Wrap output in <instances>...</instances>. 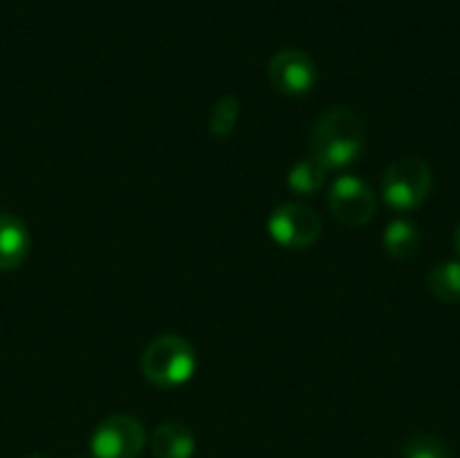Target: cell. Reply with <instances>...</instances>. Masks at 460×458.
I'll return each mask as SVG.
<instances>
[{"instance_id":"obj_3","label":"cell","mask_w":460,"mask_h":458,"mask_svg":"<svg viewBox=\"0 0 460 458\" xmlns=\"http://www.w3.org/2000/svg\"><path fill=\"white\" fill-rule=\"evenodd\" d=\"M431 186H434V173L423 157H399L388 165L383 175V200L394 211L410 213L429 200Z\"/></svg>"},{"instance_id":"obj_15","label":"cell","mask_w":460,"mask_h":458,"mask_svg":"<svg viewBox=\"0 0 460 458\" xmlns=\"http://www.w3.org/2000/svg\"><path fill=\"white\" fill-rule=\"evenodd\" d=\"M453 246H456V254L460 256V224L456 227V238H453Z\"/></svg>"},{"instance_id":"obj_14","label":"cell","mask_w":460,"mask_h":458,"mask_svg":"<svg viewBox=\"0 0 460 458\" xmlns=\"http://www.w3.org/2000/svg\"><path fill=\"white\" fill-rule=\"evenodd\" d=\"M404 458H453L450 448L445 440L434 437V435H415L404 443L402 448Z\"/></svg>"},{"instance_id":"obj_6","label":"cell","mask_w":460,"mask_h":458,"mask_svg":"<svg viewBox=\"0 0 460 458\" xmlns=\"http://www.w3.org/2000/svg\"><path fill=\"white\" fill-rule=\"evenodd\" d=\"M329 211L345 227H367L375 219L377 200L364 178L342 173L329 189Z\"/></svg>"},{"instance_id":"obj_7","label":"cell","mask_w":460,"mask_h":458,"mask_svg":"<svg viewBox=\"0 0 460 458\" xmlns=\"http://www.w3.org/2000/svg\"><path fill=\"white\" fill-rule=\"evenodd\" d=\"M270 84L286 94V97H302L307 92H313L315 81H318V67L315 59L302 51V49H283L270 59L267 67Z\"/></svg>"},{"instance_id":"obj_11","label":"cell","mask_w":460,"mask_h":458,"mask_svg":"<svg viewBox=\"0 0 460 458\" xmlns=\"http://www.w3.org/2000/svg\"><path fill=\"white\" fill-rule=\"evenodd\" d=\"M429 292L447 305L460 302V259H447L429 273Z\"/></svg>"},{"instance_id":"obj_8","label":"cell","mask_w":460,"mask_h":458,"mask_svg":"<svg viewBox=\"0 0 460 458\" xmlns=\"http://www.w3.org/2000/svg\"><path fill=\"white\" fill-rule=\"evenodd\" d=\"M30 251V232L27 227L8 213H0V273H11L22 267Z\"/></svg>"},{"instance_id":"obj_12","label":"cell","mask_w":460,"mask_h":458,"mask_svg":"<svg viewBox=\"0 0 460 458\" xmlns=\"http://www.w3.org/2000/svg\"><path fill=\"white\" fill-rule=\"evenodd\" d=\"M286 184H288V189H291L294 194L310 197V194H315V192L323 189V184H326V170H323L313 157H307V159L296 162V165L288 170Z\"/></svg>"},{"instance_id":"obj_4","label":"cell","mask_w":460,"mask_h":458,"mask_svg":"<svg viewBox=\"0 0 460 458\" xmlns=\"http://www.w3.org/2000/svg\"><path fill=\"white\" fill-rule=\"evenodd\" d=\"M267 232L278 246L302 251V248H310L321 238L323 221L318 211H313L305 202H283L272 211L267 221Z\"/></svg>"},{"instance_id":"obj_5","label":"cell","mask_w":460,"mask_h":458,"mask_svg":"<svg viewBox=\"0 0 460 458\" xmlns=\"http://www.w3.org/2000/svg\"><path fill=\"white\" fill-rule=\"evenodd\" d=\"M146 448V429L132 416H108L89 437L92 458H137Z\"/></svg>"},{"instance_id":"obj_9","label":"cell","mask_w":460,"mask_h":458,"mask_svg":"<svg viewBox=\"0 0 460 458\" xmlns=\"http://www.w3.org/2000/svg\"><path fill=\"white\" fill-rule=\"evenodd\" d=\"M194 451V432L183 424H162L151 435V454L156 458H191Z\"/></svg>"},{"instance_id":"obj_16","label":"cell","mask_w":460,"mask_h":458,"mask_svg":"<svg viewBox=\"0 0 460 458\" xmlns=\"http://www.w3.org/2000/svg\"><path fill=\"white\" fill-rule=\"evenodd\" d=\"M30 458H43V456H30Z\"/></svg>"},{"instance_id":"obj_10","label":"cell","mask_w":460,"mask_h":458,"mask_svg":"<svg viewBox=\"0 0 460 458\" xmlns=\"http://www.w3.org/2000/svg\"><path fill=\"white\" fill-rule=\"evenodd\" d=\"M383 246L391 259L407 262L420 251V229L410 219H394L383 232Z\"/></svg>"},{"instance_id":"obj_1","label":"cell","mask_w":460,"mask_h":458,"mask_svg":"<svg viewBox=\"0 0 460 458\" xmlns=\"http://www.w3.org/2000/svg\"><path fill=\"white\" fill-rule=\"evenodd\" d=\"M364 146H367L364 121L348 108L326 111L310 135V157L326 173L329 170H345L353 162H358L364 154Z\"/></svg>"},{"instance_id":"obj_2","label":"cell","mask_w":460,"mask_h":458,"mask_svg":"<svg viewBox=\"0 0 460 458\" xmlns=\"http://www.w3.org/2000/svg\"><path fill=\"white\" fill-rule=\"evenodd\" d=\"M143 378L156 389H178L197 373V351L186 337L162 335L151 340L140 359Z\"/></svg>"},{"instance_id":"obj_13","label":"cell","mask_w":460,"mask_h":458,"mask_svg":"<svg viewBox=\"0 0 460 458\" xmlns=\"http://www.w3.org/2000/svg\"><path fill=\"white\" fill-rule=\"evenodd\" d=\"M237 119H240V100L234 94H226L210 111V132L216 138H226L237 127Z\"/></svg>"}]
</instances>
